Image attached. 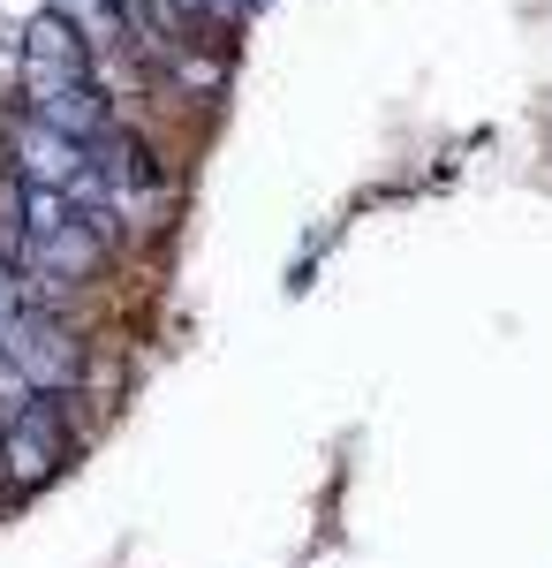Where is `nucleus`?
Here are the masks:
<instances>
[{"instance_id":"nucleus-2","label":"nucleus","mask_w":552,"mask_h":568,"mask_svg":"<svg viewBox=\"0 0 552 568\" xmlns=\"http://www.w3.org/2000/svg\"><path fill=\"white\" fill-rule=\"evenodd\" d=\"M61 455H69V439H61V402L39 394L16 425H0V478L16 485V493H31L61 470Z\"/></svg>"},{"instance_id":"nucleus-5","label":"nucleus","mask_w":552,"mask_h":568,"mask_svg":"<svg viewBox=\"0 0 552 568\" xmlns=\"http://www.w3.org/2000/svg\"><path fill=\"white\" fill-rule=\"evenodd\" d=\"M61 16H69V31L91 45V53H106V45H136L129 39V16L114 8V0H53Z\"/></svg>"},{"instance_id":"nucleus-4","label":"nucleus","mask_w":552,"mask_h":568,"mask_svg":"<svg viewBox=\"0 0 552 568\" xmlns=\"http://www.w3.org/2000/svg\"><path fill=\"white\" fill-rule=\"evenodd\" d=\"M69 77H91V45L69 31L61 8H45L23 39V84H69Z\"/></svg>"},{"instance_id":"nucleus-3","label":"nucleus","mask_w":552,"mask_h":568,"mask_svg":"<svg viewBox=\"0 0 552 568\" xmlns=\"http://www.w3.org/2000/svg\"><path fill=\"white\" fill-rule=\"evenodd\" d=\"M23 106H31L39 122H53V130L84 136V144L114 136V99L91 84V77H69V84H23Z\"/></svg>"},{"instance_id":"nucleus-1","label":"nucleus","mask_w":552,"mask_h":568,"mask_svg":"<svg viewBox=\"0 0 552 568\" xmlns=\"http://www.w3.org/2000/svg\"><path fill=\"white\" fill-rule=\"evenodd\" d=\"M0 356L39 394H53V402H69V394L84 387V342L61 326V311H39V304L8 311L0 318Z\"/></svg>"}]
</instances>
